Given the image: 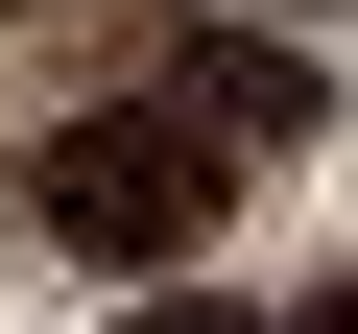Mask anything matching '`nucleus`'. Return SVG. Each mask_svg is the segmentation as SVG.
<instances>
[{
    "instance_id": "obj_1",
    "label": "nucleus",
    "mask_w": 358,
    "mask_h": 334,
    "mask_svg": "<svg viewBox=\"0 0 358 334\" xmlns=\"http://www.w3.org/2000/svg\"><path fill=\"white\" fill-rule=\"evenodd\" d=\"M215 191H239V143L192 119V96H96V119H48L24 143V239H72V263H192L215 239Z\"/></svg>"
},
{
    "instance_id": "obj_2",
    "label": "nucleus",
    "mask_w": 358,
    "mask_h": 334,
    "mask_svg": "<svg viewBox=\"0 0 358 334\" xmlns=\"http://www.w3.org/2000/svg\"><path fill=\"white\" fill-rule=\"evenodd\" d=\"M143 96H192L239 167H263V143H310V48H239V24H143Z\"/></svg>"
},
{
    "instance_id": "obj_3",
    "label": "nucleus",
    "mask_w": 358,
    "mask_h": 334,
    "mask_svg": "<svg viewBox=\"0 0 358 334\" xmlns=\"http://www.w3.org/2000/svg\"><path fill=\"white\" fill-rule=\"evenodd\" d=\"M120 334H287V310H215V286H143Z\"/></svg>"
},
{
    "instance_id": "obj_4",
    "label": "nucleus",
    "mask_w": 358,
    "mask_h": 334,
    "mask_svg": "<svg viewBox=\"0 0 358 334\" xmlns=\"http://www.w3.org/2000/svg\"><path fill=\"white\" fill-rule=\"evenodd\" d=\"M310 334H358V286H334V310H310Z\"/></svg>"
},
{
    "instance_id": "obj_5",
    "label": "nucleus",
    "mask_w": 358,
    "mask_h": 334,
    "mask_svg": "<svg viewBox=\"0 0 358 334\" xmlns=\"http://www.w3.org/2000/svg\"><path fill=\"white\" fill-rule=\"evenodd\" d=\"M0 24H24V0H0Z\"/></svg>"
}]
</instances>
